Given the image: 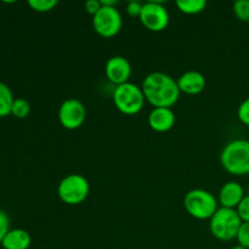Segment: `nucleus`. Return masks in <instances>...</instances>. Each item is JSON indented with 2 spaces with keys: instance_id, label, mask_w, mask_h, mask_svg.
I'll return each mask as SVG.
<instances>
[{
  "instance_id": "1",
  "label": "nucleus",
  "mask_w": 249,
  "mask_h": 249,
  "mask_svg": "<svg viewBox=\"0 0 249 249\" xmlns=\"http://www.w3.org/2000/svg\"><path fill=\"white\" fill-rule=\"evenodd\" d=\"M141 89L146 101L152 105L153 108H172L181 94L177 80L163 72H152L146 75Z\"/></svg>"
},
{
  "instance_id": "2",
  "label": "nucleus",
  "mask_w": 249,
  "mask_h": 249,
  "mask_svg": "<svg viewBox=\"0 0 249 249\" xmlns=\"http://www.w3.org/2000/svg\"><path fill=\"white\" fill-rule=\"evenodd\" d=\"M224 169L236 177L249 174V140L236 139L224 146L220 153Z\"/></svg>"
},
{
  "instance_id": "3",
  "label": "nucleus",
  "mask_w": 249,
  "mask_h": 249,
  "mask_svg": "<svg viewBox=\"0 0 249 249\" xmlns=\"http://www.w3.org/2000/svg\"><path fill=\"white\" fill-rule=\"evenodd\" d=\"M142 89L134 83L128 82L114 88L113 102L119 112L126 116H134L141 112L145 106Z\"/></svg>"
},
{
  "instance_id": "4",
  "label": "nucleus",
  "mask_w": 249,
  "mask_h": 249,
  "mask_svg": "<svg viewBox=\"0 0 249 249\" xmlns=\"http://www.w3.org/2000/svg\"><path fill=\"white\" fill-rule=\"evenodd\" d=\"M184 207L192 218L198 220H211L218 211V201L207 190L195 189L185 195Z\"/></svg>"
},
{
  "instance_id": "5",
  "label": "nucleus",
  "mask_w": 249,
  "mask_h": 249,
  "mask_svg": "<svg viewBox=\"0 0 249 249\" xmlns=\"http://www.w3.org/2000/svg\"><path fill=\"white\" fill-rule=\"evenodd\" d=\"M242 220L238 216L236 209L230 208H218L209 223L211 232L216 240L219 241H231L236 238Z\"/></svg>"
},
{
  "instance_id": "6",
  "label": "nucleus",
  "mask_w": 249,
  "mask_h": 249,
  "mask_svg": "<svg viewBox=\"0 0 249 249\" xmlns=\"http://www.w3.org/2000/svg\"><path fill=\"white\" fill-rule=\"evenodd\" d=\"M89 181L80 174H70L63 178L57 186V196L68 206H78L88 198Z\"/></svg>"
},
{
  "instance_id": "7",
  "label": "nucleus",
  "mask_w": 249,
  "mask_h": 249,
  "mask_svg": "<svg viewBox=\"0 0 249 249\" xmlns=\"http://www.w3.org/2000/svg\"><path fill=\"white\" fill-rule=\"evenodd\" d=\"M123 17L117 7L102 6L101 10L92 17L94 31L102 38H112L121 32Z\"/></svg>"
},
{
  "instance_id": "8",
  "label": "nucleus",
  "mask_w": 249,
  "mask_h": 249,
  "mask_svg": "<svg viewBox=\"0 0 249 249\" xmlns=\"http://www.w3.org/2000/svg\"><path fill=\"white\" fill-rule=\"evenodd\" d=\"M140 22L146 29L151 32H162L169 24V12L162 2L147 1L143 4Z\"/></svg>"
},
{
  "instance_id": "9",
  "label": "nucleus",
  "mask_w": 249,
  "mask_h": 249,
  "mask_svg": "<svg viewBox=\"0 0 249 249\" xmlns=\"http://www.w3.org/2000/svg\"><path fill=\"white\" fill-rule=\"evenodd\" d=\"M87 119V108L82 101L68 99L61 104L58 108V121L67 130H75L84 124Z\"/></svg>"
},
{
  "instance_id": "10",
  "label": "nucleus",
  "mask_w": 249,
  "mask_h": 249,
  "mask_svg": "<svg viewBox=\"0 0 249 249\" xmlns=\"http://www.w3.org/2000/svg\"><path fill=\"white\" fill-rule=\"evenodd\" d=\"M106 77L116 87L128 83L131 77V65L123 56H112L105 66Z\"/></svg>"
},
{
  "instance_id": "11",
  "label": "nucleus",
  "mask_w": 249,
  "mask_h": 249,
  "mask_svg": "<svg viewBox=\"0 0 249 249\" xmlns=\"http://www.w3.org/2000/svg\"><path fill=\"white\" fill-rule=\"evenodd\" d=\"M175 124V113L172 108L158 107L148 114V125L157 133H167Z\"/></svg>"
},
{
  "instance_id": "12",
  "label": "nucleus",
  "mask_w": 249,
  "mask_h": 249,
  "mask_svg": "<svg viewBox=\"0 0 249 249\" xmlns=\"http://www.w3.org/2000/svg\"><path fill=\"white\" fill-rule=\"evenodd\" d=\"M245 189L237 181H228L223 185L219 192V202L224 208L236 209L245 198Z\"/></svg>"
},
{
  "instance_id": "13",
  "label": "nucleus",
  "mask_w": 249,
  "mask_h": 249,
  "mask_svg": "<svg viewBox=\"0 0 249 249\" xmlns=\"http://www.w3.org/2000/svg\"><path fill=\"white\" fill-rule=\"evenodd\" d=\"M177 82L180 92L186 95H198L206 88V77L197 71H187Z\"/></svg>"
},
{
  "instance_id": "14",
  "label": "nucleus",
  "mask_w": 249,
  "mask_h": 249,
  "mask_svg": "<svg viewBox=\"0 0 249 249\" xmlns=\"http://www.w3.org/2000/svg\"><path fill=\"white\" fill-rule=\"evenodd\" d=\"M32 237L23 229H12L2 240L4 249H28L31 247Z\"/></svg>"
},
{
  "instance_id": "15",
  "label": "nucleus",
  "mask_w": 249,
  "mask_h": 249,
  "mask_svg": "<svg viewBox=\"0 0 249 249\" xmlns=\"http://www.w3.org/2000/svg\"><path fill=\"white\" fill-rule=\"evenodd\" d=\"M14 101L15 99L11 89L5 83L0 82V118L11 114Z\"/></svg>"
},
{
  "instance_id": "16",
  "label": "nucleus",
  "mask_w": 249,
  "mask_h": 249,
  "mask_svg": "<svg viewBox=\"0 0 249 249\" xmlns=\"http://www.w3.org/2000/svg\"><path fill=\"white\" fill-rule=\"evenodd\" d=\"M177 7L185 15H197L207 7L206 0H178Z\"/></svg>"
},
{
  "instance_id": "17",
  "label": "nucleus",
  "mask_w": 249,
  "mask_h": 249,
  "mask_svg": "<svg viewBox=\"0 0 249 249\" xmlns=\"http://www.w3.org/2000/svg\"><path fill=\"white\" fill-rule=\"evenodd\" d=\"M31 113V105L24 99H15L12 104L11 114L17 119H24Z\"/></svg>"
},
{
  "instance_id": "18",
  "label": "nucleus",
  "mask_w": 249,
  "mask_h": 249,
  "mask_svg": "<svg viewBox=\"0 0 249 249\" xmlns=\"http://www.w3.org/2000/svg\"><path fill=\"white\" fill-rule=\"evenodd\" d=\"M58 5L56 0H29L28 6L36 12H49Z\"/></svg>"
},
{
  "instance_id": "19",
  "label": "nucleus",
  "mask_w": 249,
  "mask_h": 249,
  "mask_svg": "<svg viewBox=\"0 0 249 249\" xmlns=\"http://www.w3.org/2000/svg\"><path fill=\"white\" fill-rule=\"evenodd\" d=\"M233 12L240 21L249 22V0H237L233 2Z\"/></svg>"
},
{
  "instance_id": "20",
  "label": "nucleus",
  "mask_w": 249,
  "mask_h": 249,
  "mask_svg": "<svg viewBox=\"0 0 249 249\" xmlns=\"http://www.w3.org/2000/svg\"><path fill=\"white\" fill-rule=\"evenodd\" d=\"M238 245L249 249V223H242L236 236Z\"/></svg>"
},
{
  "instance_id": "21",
  "label": "nucleus",
  "mask_w": 249,
  "mask_h": 249,
  "mask_svg": "<svg viewBox=\"0 0 249 249\" xmlns=\"http://www.w3.org/2000/svg\"><path fill=\"white\" fill-rule=\"evenodd\" d=\"M237 118L245 125L249 126V97L243 100L237 109Z\"/></svg>"
},
{
  "instance_id": "22",
  "label": "nucleus",
  "mask_w": 249,
  "mask_h": 249,
  "mask_svg": "<svg viewBox=\"0 0 249 249\" xmlns=\"http://www.w3.org/2000/svg\"><path fill=\"white\" fill-rule=\"evenodd\" d=\"M236 212L242 223H249V195L245 196V198L241 201V203L236 208Z\"/></svg>"
},
{
  "instance_id": "23",
  "label": "nucleus",
  "mask_w": 249,
  "mask_h": 249,
  "mask_svg": "<svg viewBox=\"0 0 249 249\" xmlns=\"http://www.w3.org/2000/svg\"><path fill=\"white\" fill-rule=\"evenodd\" d=\"M11 230L10 229V219L7 216V214L5 212L0 211V243L2 242L5 236L7 235V232Z\"/></svg>"
},
{
  "instance_id": "24",
  "label": "nucleus",
  "mask_w": 249,
  "mask_h": 249,
  "mask_svg": "<svg viewBox=\"0 0 249 249\" xmlns=\"http://www.w3.org/2000/svg\"><path fill=\"white\" fill-rule=\"evenodd\" d=\"M143 4L139 1H130L126 4V12L130 17H140Z\"/></svg>"
},
{
  "instance_id": "25",
  "label": "nucleus",
  "mask_w": 249,
  "mask_h": 249,
  "mask_svg": "<svg viewBox=\"0 0 249 249\" xmlns=\"http://www.w3.org/2000/svg\"><path fill=\"white\" fill-rule=\"evenodd\" d=\"M84 7H85V11L94 17L95 15L101 10L102 7L101 0H89V1H87L84 4Z\"/></svg>"
},
{
  "instance_id": "26",
  "label": "nucleus",
  "mask_w": 249,
  "mask_h": 249,
  "mask_svg": "<svg viewBox=\"0 0 249 249\" xmlns=\"http://www.w3.org/2000/svg\"><path fill=\"white\" fill-rule=\"evenodd\" d=\"M101 4L102 6H108V7H116L118 1L116 0H101Z\"/></svg>"
},
{
  "instance_id": "27",
  "label": "nucleus",
  "mask_w": 249,
  "mask_h": 249,
  "mask_svg": "<svg viewBox=\"0 0 249 249\" xmlns=\"http://www.w3.org/2000/svg\"><path fill=\"white\" fill-rule=\"evenodd\" d=\"M231 249H247V248H245V247H242V246H240V245H236L235 247H232Z\"/></svg>"
},
{
  "instance_id": "28",
  "label": "nucleus",
  "mask_w": 249,
  "mask_h": 249,
  "mask_svg": "<svg viewBox=\"0 0 249 249\" xmlns=\"http://www.w3.org/2000/svg\"><path fill=\"white\" fill-rule=\"evenodd\" d=\"M248 195H249V185H248Z\"/></svg>"
}]
</instances>
